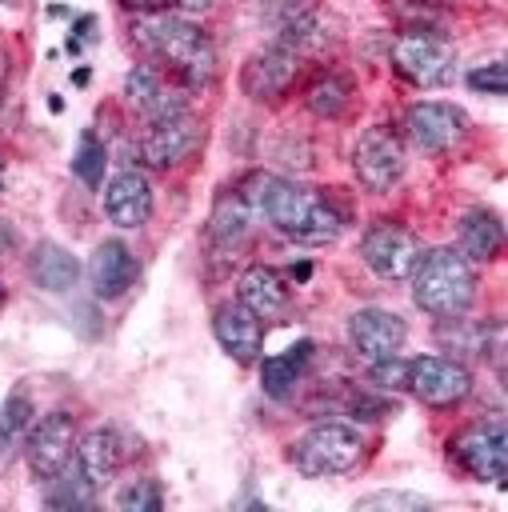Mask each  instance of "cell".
<instances>
[{"label": "cell", "mask_w": 508, "mask_h": 512, "mask_svg": "<svg viewBox=\"0 0 508 512\" xmlns=\"http://www.w3.org/2000/svg\"><path fill=\"white\" fill-rule=\"evenodd\" d=\"M104 212L116 228H140L152 216V184L140 168H124L104 188Z\"/></svg>", "instance_id": "obj_15"}, {"label": "cell", "mask_w": 508, "mask_h": 512, "mask_svg": "<svg viewBox=\"0 0 508 512\" xmlns=\"http://www.w3.org/2000/svg\"><path fill=\"white\" fill-rule=\"evenodd\" d=\"M252 216H256V208L248 204V196H244L240 188L224 192V196L216 200V208H212V220H208L212 244H220V248L240 244V240L248 236V228H252Z\"/></svg>", "instance_id": "obj_23"}, {"label": "cell", "mask_w": 508, "mask_h": 512, "mask_svg": "<svg viewBox=\"0 0 508 512\" xmlns=\"http://www.w3.org/2000/svg\"><path fill=\"white\" fill-rule=\"evenodd\" d=\"M28 276H32L44 292H68V288L76 284V276H80V260H76L64 244L40 240V244L32 248V256H28Z\"/></svg>", "instance_id": "obj_21"}, {"label": "cell", "mask_w": 508, "mask_h": 512, "mask_svg": "<svg viewBox=\"0 0 508 512\" xmlns=\"http://www.w3.org/2000/svg\"><path fill=\"white\" fill-rule=\"evenodd\" d=\"M264 216L276 224V232L300 244H332L340 236V212L328 204V196L296 180H268Z\"/></svg>", "instance_id": "obj_3"}, {"label": "cell", "mask_w": 508, "mask_h": 512, "mask_svg": "<svg viewBox=\"0 0 508 512\" xmlns=\"http://www.w3.org/2000/svg\"><path fill=\"white\" fill-rule=\"evenodd\" d=\"M212 332L220 340V348L240 360V364H256L260 360V340H264V328L260 320L240 304V300H228L212 312Z\"/></svg>", "instance_id": "obj_16"}, {"label": "cell", "mask_w": 508, "mask_h": 512, "mask_svg": "<svg viewBox=\"0 0 508 512\" xmlns=\"http://www.w3.org/2000/svg\"><path fill=\"white\" fill-rule=\"evenodd\" d=\"M0 72H4V52H0Z\"/></svg>", "instance_id": "obj_37"}, {"label": "cell", "mask_w": 508, "mask_h": 512, "mask_svg": "<svg viewBox=\"0 0 508 512\" xmlns=\"http://www.w3.org/2000/svg\"><path fill=\"white\" fill-rule=\"evenodd\" d=\"M124 92H128V104H132L140 116H148V124H152V120H164V116H180V112H188L184 92L164 88L160 76H156L148 64H140V68L128 72Z\"/></svg>", "instance_id": "obj_18"}, {"label": "cell", "mask_w": 508, "mask_h": 512, "mask_svg": "<svg viewBox=\"0 0 508 512\" xmlns=\"http://www.w3.org/2000/svg\"><path fill=\"white\" fill-rule=\"evenodd\" d=\"M24 448H28L32 476L48 484L64 468H72V456H76V420L68 412H48L40 424L28 428Z\"/></svg>", "instance_id": "obj_9"}, {"label": "cell", "mask_w": 508, "mask_h": 512, "mask_svg": "<svg viewBox=\"0 0 508 512\" xmlns=\"http://www.w3.org/2000/svg\"><path fill=\"white\" fill-rule=\"evenodd\" d=\"M76 472L100 492L112 484V476L120 472V440L112 428H92L76 440Z\"/></svg>", "instance_id": "obj_20"}, {"label": "cell", "mask_w": 508, "mask_h": 512, "mask_svg": "<svg viewBox=\"0 0 508 512\" xmlns=\"http://www.w3.org/2000/svg\"><path fill=\"white\" fill-rule=\"evenodd\" d=\"M420 252H424V248H420V236H416L412 228L396 224V220H376V224L364 232V240H360L364 264H368L380 280H388V284L408 280L412 268H416V260H420Z\"/></svg>", "instance_id": "obj_7"}, {"label": "cell", "mask_w": 508, "mask_h": 512, "mask_svg": "<svg viewBox=\"0 0 508 512\" xmlns=\"http://www.w3.org/2000/svg\"><path fill=\"white\" fill-rule=\"evenodd\" d=\"M360 512H372V508H388V512H420L428 508L424 496H412V492H372V496H360L356 500Z\"/></svg>", "instance_id": "obj_31"}, {"label": "cell", "mask_w": 508, "mask_h": 512, "mask_svg": "<svg viewBox=\"0 0 508 512\" xmlns=\"http://www.w3.org/2000/svg\"><path fill=\"white\" fill-rule=\"evenodd\" d=\"M0 308H4V284H0Z\"/></svg>", "instance_id": "obj_36"}, {"label": "cell", "mask_w": 508, "mask_h": 512, "mask_svg": "<svg viewBox=\"0 0 508 512\" xmlns=\"http://www.w3.org/2000/svg\"><path fill=\"white\" fill-rule=\"evenodd\" d=\"M308 356H312V344H308V340H300L296 348H288V352H280V356H264V360H260V384H264V392H268L272 400H288L292 388H296L300 376H304Z\"/></svg>", "instance_id": "obj_24"}, {"label": "cell", "mask_w": 508, "mask_h": 512, "mask_svg": "<svg viewBox=\"0 0 508 512\" xmlns=\"http://www.w3.org/2000/svg\"><path fill=\"white\" fill-rule=\"evenodd\" d=\"M88 280L100 300H120L136 280V256L124 240H100L88 260Z\"/></svg>", "instance_id": "obj_17"}, {"label": "cell", "mask_w": 508, "mask_h": 512, "mask_svg": "<svg viewBox=\"0 0 508 512\" xmlns=\"http://www.w3.org/2000/svg\"><path fill=\"white\" fill-rule=\"evenodd\" d=\"M72 172L80 184L88 188H100V176H104V144L92 128L80 132V144H76V156H72Z\"/></svg>", "instance_id": "obj_29"}, {"label": "cell", "mask_w": 508, "mask_h": 512, "mask_svg": "<svg viewBox=\"0 0 508 512\" xmlns=\"http://www.w3.org/2000/svg\"><path fill=\"white\" fill-rule=\"evenodd\" d=\"M452 456L460 460V468H464L468 476L488 480V484H504V476H508V440H504V424H500V420L468 424L464 432H456Z\"/></svg>", "instance_id": "obj_10"}, {"label": "cell", "mask_w": 508, "mask_h": 512, "mask_svg": "<svg viewBox=\"0 0 508 512\" xmlns=\"http://www.w3.org/2000/svg\"><path fill=\"white\" fill-rule=\"evenodd\" d=\"M160 504H164V496H160L156 480H128L116 492V508H124V512H156Z\"/></svg>", "instance_id": "obj_30"}, {"label": "cell", "mask_w": 508, "mask_h": 512, "mask_svg": "<svg viewBox=\"0 0 508 512\" xmlns=\"http://www.w3.org/2000/svg\"><path fill=\"white\" fill-rule=\"evenodd\" d=\"M468 88L472 92H484V96H504L508 92V68H504V60H492L484 68H472L468 72Z\"/></svg>", "instance_id": "obj_32"}, {"label": "cell", "mask_w": 508, "mask_h": 512, "mask_svg": "<svg viewBox=\"0 0 508 512\" xmlns=\"http://www.w3.org/2000/svg\"><path fill=\"white\" fill-rule=\"evenodd\" d=\"M352 168L368 192H388L408 168V152H404L400 132L388 124L364 128V136L356 140V152H352Z\"/></svg>", "instance_id": "obj_6"}, {"label": "cell", "mask_w": 508, "mask_h": 512, "mask_svg": "<svg viewBox=\"0 0 508 512\" xmlns=\"http://www.w3.org/2000/svg\"><path fill=\"white\" fill-rule=\"evenodd\" d=\"M392 68L416 84V88H440L452 80L456 68V48L448 36L428 32V28H408L392 40Z\"/></svg>", "instance_id": "obj_5"}, {"label": "cell", "mask_w": 508, "mask_h": 512, "mask_svg": "<svg viewBox=\"0 0 508 512\" xmlns=\"http://www.w3.org/2000/svg\"><path fill=\"white\" fill-rule=\"evenodd\" d=\"M408 340V328L396 312L388 308H360L348 316V344L372 364V360H384V356H396Z\"/></svg>", "instance_id": "obj_13"}, {"label": "cell", "mask_w": 508, "mask_h": 512, "mask_svg": "<svg viewBox=\"0 0 508 512\" xmlns=\"http://www.w3.org/2000/svg\"><path fill=\"white\" fill-rule=\"evenodd\" d=\"M404 388L428 408H452L472 392V372L452 356H416L408 360Z\"/></svg>", "instance_id": "obj_8"}, {"label": "cell", "mask_w": 508, "mask_h": 512, "mask_svg": "<svg viewBox=\"0 0 508 512\" xmlns=\"http://www.w3.org/2000/svg\"><path fill=\"white\" fill-rule=\"evenodd\" d=\"M0 4H16V0H0Z\"/></svg>", "instance_id": "obj_38"}, {"label": "cell", "mask_w": 508, "mask_h": 512, "mask_svg": "<svg viewBox=\"0 0 508 512\" xmlns=\"http://www.w3.org/2000/svg\"><path fill=\"white\" fill-rule=\"evenodd\" d=\"M200 144V120L180 112V116H164V120H152L144 140H140V156L152 164V168H172L180 164L192 148Z\"/></svg>", "instance_id": "obj_14"}, {"label": "cell", "mask_w": 508, "mask_h": 512, "mask_svg": "<svg viewBox=\"0 0 508 512\" xmlns=\"http://www.w3.org/2000/svg\"><path fill=\"white\" fill-rule=\"evenodd\" d=\"M360 452H364V440L352 424L320 420L304 436H296L288 456H292L296 472H304V476H340V472L356 468Z\"/></svg>", "instance_id": "obj_4"}, {"label": "cell", "mask_w": 508, "mask_h": 512, "mask_svg": "<svg viewBox=\"0 0 508 512\" xmlns=\"http://www.w3.org/2000/svg\"><path fill=\"white\" fill-rule=\"evenodd\" d=\"M276 44L280 48H288V52H316L320 44H324V24H320V16L312 12V8H292L288 16H284V24H280V32H276Z\"/></svg>", "instance_id": "obj_25"}, {"label": "cell", "mask_w": 508, "mask_h": 512, "mask_svg": "<svg viewBox=\"0 0 508 512\" xmlns=\"http://www.w3.org/2000/svg\"><path fill=\"white\" fill-rule=\"evenodd\" d=\"M412 300L420 312L448 320L460 316L476 300V268L460 256V248H432L420 252L412 268Z\"/></svg>", "instance_id": "obj_2"}, {"label": "cell", "mask_w": 508, "mask_h": 512, "mask_svg": "<svg viewBox=\"0 0 508 512\" xmlns=\"http://www.w3.org/2000/svg\"><path fill=\"white\" fill-rule=\"evenodd\" d=\"M296 72H300V56L288 52V48H280V44H272V48L248 56V64L240 72V88H244L248 100L272 104V100H280L292 88Z\"/></svg>", "instance_id": "obj_11"}, {"label": "cell", "mask_w": 508, "mask_h": 512, "mask_svg": "<svg viewBox=\"0 0 508 512\" xmlns=\"http://www.w3.org/2000/svg\"><path fill=\"white\" fill-rule=\"evenodd\" d=\"M504 244V224L492 208H472L460 224V256L468 264H480V260H496Z\"/></svg>", "instance_id": "obj_22"}, {"label": "cell", "mask_w": 508, "mask_h": 512, "mask_svg": "<svg viewBox=\"0 0 508 512\" xmlns=\"http://www.w3.org/2000/svg\"><path fill=\"white\" fill-rule=\"evenodd\" d=\"M348 100H352V80H344V76H336V72L316 76V80L308 84V92H304L308 112H316V116H324V120L340 116V112L348 108Z\"/></svg>", "instance_id": "obj_26"}, {"label": "cell", "mask_w": 508, "mask_h": 512, "mask_svg": "<svg viewBox=\"0 0 508 512\" xmlns=\"http://www.w3.org/2000/svg\"><path fill=\"white\" fill-rule=\"evenodd\" d=\"M124 4L140 16H152V12H164V4H172V0H124Z\"/></svg>", "instance_id": "obj_34"}, {"label": "cell", "mask_w": 508, "mask_h": 512, "mask_svg": "<svg viewBox=\"0 0 508 512\" xmlns=\"http://www.w3.org/2000/svg\"><path fill=\"white\" fill-rule=\"evenodd\" d=\"M404 372H408V360H400V356L372 360V384H376V388H388V392L404 388Z\"/></svg>", "instance_id": "obj_33"}, {"label": "cell", "mask_w": 508, "mask_h": 512, "mask_svg": "<svg viewBox=\"0 0 508 512\" xmlns=\"http://www.w3.org/2000/svg\"><path fill=\"white\" fill-rule=\"evenodd\" d=\"M236 300L256 316V320H268V316H280L284 304H288V284L280 280L276 268L268 264H248L236 280Z\"/></svg>", "instance_id": "obj_19"}, {"label": "cell", "mask_w": 508, "mask_h": 512, "mask_svg": "<svg viewBox=\"0 0 508 512\" xmlns=\"http://www.w3.org/2000/svg\"><path fill=\"white\" fill-rule=\"evenodd\" d=\"M404 128H408V140L420 148V152H448L464 128H468V116L452 104H440V100H424V104H412L408 116H404Z\"/></svg>", "instance_id": "obj_12"}, {"label": "cell", "mask_w": 508, "mask_h": 512, "mask_svg": "<svg viewBox=\"0 0 508 512\" xmlns=\"http://www.w3.org/2000/svg\"><path fill=\"white\" fill-rule=\"evenodd\" d=\"M48 508H92L96 504V488L80 476V472H60L48 480Z\"/></svg>", "instance_id": "obj_28"}, {"label": "cell", "mask_w": 508, "mask_h": 512, "mask_svg": "<svg viewBox=\"0 0 508 512\" xmlns=\"http://www.w3.org/2000/svg\"><path fill=\"white\" fill-rule=\"evenodd\" d=\"M136 44L148 48L156 60L172 64L188 84H208L216 72V48L208 40V32L184 16H168V12H152L136 20Z\"/></svg>", "instance_id": "obj_1"}, {"label": "cell", "mask_w": 508, "mask_h": 512, "mask_svg": "<svg viewBox=\"0 0 508 512\" xmlns=\"http://www.w3.org/2000/svg\"><path fill=\"white\" fill-rule=\"evenodd\" d=\"M32 428V400L24 392H12L4 404H0V452L8 456Z\"/></svg>", "instance_id": "obj_27"}, {"label": "cell", "mask_w": 508, "mask_h": 512, "mask_svg": "<svg viewBox=\"0 0 508 512\" xmlns=\"http://www.w3.org/2000/svg\"><path fill=\"white\" fill-rule=\"evenodd\" d=\"M176 4H180L184 12H204V8H212L216 0H176Z\"/></svg>", "instance_id": "obj_35"}]
</instances>
